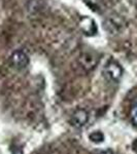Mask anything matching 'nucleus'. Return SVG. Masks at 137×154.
I'll use <instances>...</instances> for the list:
<instances>
[{
    "label": "nucleus",
    "instance_id": "obj_1",
    "mask_svg": "<svg viewBox=\"0 0 137 154\" xmlns=\"http://www.w3.org/2000/svg\"><path fill=\"white\" fill-rule=\"evenodd\" d=\"M124 70L122 68L121 64L116 62V60H110L105 64L103 68V75L105 79L113 83L119 82L123 77Z\"/></svg>",
    "mask_w": 137,
    "mask_h": 154
},
{
    "label": "nucleus",
    "instance_id": "obj_2",
    "mask_svg": "<svg viewBox=\"0 0 137 154\" xmlns=\"http://www.w3.org/2000/svg\"><path fill=\"white\" fill-rule=\"evenodd\" d=\"M9 62H11V65L14 67V69H17V70H22V69H25L29 65V57L24 51L18 49V51H14V53L11 54V57H9Z\"/></svg>",
    "mask_w": 137,
    "mask_h": 154
},
{
    "label": "nucleus",
    "instance_id": "obj_3",
    "mask_svg": "<svg viewBox=\"0 0 137 154\" xmlns=\"http://www.w3.org/2000/svg\"><path fill=\"white\" fill-rule=\"evenodd\" d=\"M78 27L81 29V31L86 36L92 37V36H95L98 33V26H97L95 20L90 18V17L84 16L79 20Z\"/></svg>",
    "mask_w": 137,
    "mask_h": 154
},
{
    "label": "nucleus",
    "instance_id": "obj_4",
    "mask_svg": "<svg viewBox=\"0 0 137 154\" xmlns=\"http://www.w3.org/2000/svg\"><path fill=\"white\" fill-rule=\"evenodd\" d=\"M99 62V58L93 53H83L78 59V63L86 72H91L96 68Z\"/></svg>",
    "mask_w": 137,
    "mask_h": 154
},
{
    "label": "nucleus",
    "instance_id": "obj_5",
    "mask_svg": "<svg viewBox=\"0 0 137 154\" xmlns=\"http://www.w3.org/2000/svg\"><path fill=\"white\" fill-rule=\"evenodd\" d=\"M89 113L86 109H76L71 115L70 125L75 128H81L88 123Z\"/></svg>",
    "mask_w": 137,
    "mask_h": 154
},
{
    "label": "nucleus",
    "instance_id": "obj_6",
    "mask_svg": "<svg viewBox=\"0 0 137 154\" xmlns=\"http://www.w3.org/2000/svg\"><path fill=\"white\" fill-rule=\"evenodd\" d=\"M123 27V22L119 21V20H114V19H108L107 21L105 22V25H104V28L107 29L109 32L111 33H114V32H119V30L122 29Z\"/></svg>",
    "mask_w": 137,
    "mask_h": 154
},
{
    "label": "nucleus",
    "instance_id": "obj_7",
    "mask_svg": "<svg viewBox=\"0 0 137 154\" xmlns=\"http://www.w3.org/2000/svg\"><path fill=\"white\" fill-rule=\"evenodd\" d=\"M89 139H90L91 142L99 144V143H102L104 141V135H103V133H101V131H93V133L90 134Z\"/></svg>",
    "mask_w": 137,
    "mask_h": 154
},
{
    "label": "nucleus",
    "instance_id": "obj_8",
    "mask_svg": "<svg viewBox=\"0 0 137 154\" xmlns=\"http://www.w3.org/2000/svg\"><path fill=\"white\" fill-rule=\"evenodd\" d=\"M130 118L131 121L134 125L137 126V104H135L131 109V112H130Z\"/></svg>",
    "mask_w": 137,
    "mask_h": 154
},
{
    "label": "nucleus",
    "instance_id": "obj_9",
    "mask_svg": "<svg viewBox=\"0 0 137 154\" xmlns=\"http://www.w3.org/2000/svg\"><path fill=\"white\" fill-rule=\"evenodd\" d=\"M99 154H114L113 150H110V149H106V150H103L101 151Z\"/></svg>",
    "mask_w": 137,
    "mask_h": 154
},
{
    "label": "nucleus",
    "instance_id": "obj_10",
    "mask_svg": "<svg viewBox=\"0 0 137 154\" xmlns=\"http://www.w3.org/2000/svg\"><path fill=\"white\" fill-rule=\"evenodd\" d=\"M133 149H134L135 151H137V139L133 142Z\"/></svg>",
    "mask_w": 137,
    "mask_h": 154
}]
</instances>
